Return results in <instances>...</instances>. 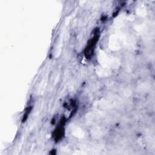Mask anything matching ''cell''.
Segmentation results:
<instances>
[{
    "instance_id": "obj_1",
    "label": "cell",
    "mask_w": 155,
    "mask_h": 155,
    "mask_svg": "<svg viewBox=\"0 0 155 155\" xmlns=\"http://www.w3.org/2000/svg\"><path fill=\"white\" fill-rule=\"evenodd\" d=\"M98 38H99V33L96 30V32L94 34L93 37L88 41L87 47L85 48V54L87 58L90 57L92 55V54L93 53L94 47L96 45V42L98 40Z\"/></svg>"
}]
</instances>
